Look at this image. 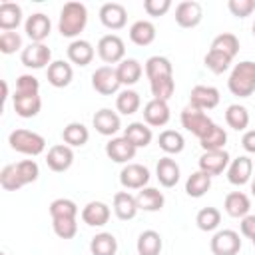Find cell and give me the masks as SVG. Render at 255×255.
<instances>
[{
    "label": "cell",
    "mask_w": 255,
    "mask_h": 255,
    "mask_svg": "<svg viewBox=\"0 0 255 255\" xmlns=\"http://www.w3.org/2000/svg\"><path fill=\"white\" fill-rule=\"evenodd\" d=\"M118 251V239L112 233H98L90 241V253L92 255H116Z\"/></svg>",
    "instance_id": "cell-35"
},
{
    "label": "cell",
    "mask_w": 255,
    "mask_h": 255,
    "mask_svg": "<svg viewBox=\"0 0 255 255\" xmlns=\"http://www.w3.org/2000/svg\"><path fill=\"white\" fill-rule=\"evenodd\" d=\"M40 92V82L32 74H22L16 80V94H38Z\"/></svg>",
    "instance_id": "cell-50"
},
{
    "label": "cell",
    "mask_w": 255,
    "mask_h": 255,
    "mask_svg": "<svg viewBox=\"0 0 255 255\" xmlns=\"http://www.w3.org/2000/svg\"><path fill=\"white\" fill-rule=\"evenodd\" d=\"M50 30H52V22H50V18H48L46 14H42V12H36V14H32V16H28L26 22H24V32H26V36H28L32 42H36V44H44V40L50 36Z\"/></svg>",
    "instance_id": "cell-10"
},
{
    "label": "cell",
    "mask_w": 255,
    "mask_h": 255,
    "mask_svg": "<svg viewBox=\"0 0 255 255\" xmlns=\"http://www.w3.org/2000/svg\"><path fill=\"white\" fill-rule=\"evenodd\" d=\"M203 62H205V68L211 70L213 74H223L231 66V58L225 56V54H221V52H215V50H209L205 54V60Z\"/></svg>",
    "instance_id": "cell-45"
},
{
    "label": "cell",
    "mask_w": 255,
    "mask_h": 255,
    "mask_svg": "<svg viewBox=\"0 0 255 255\" xmlns=\"http://www.w3.org/2000/svg\"><path fill=\"white\" fill-rule=\"evenodd\" d=\"M253 175V161L247 155H239L229 161L227 167V181L231 185H245Z\"/></svg>",
    "instance_id": "cell-15"
},
{
    "label": "cell",
    "mask_w": 255,
    "mask_h": 255,
    "mask_svg": "<svg viewBox=\"0 0 255 255\" xmlns=\"http://www.w3.org/2000/svg\"><path fill=\"white\" fill-rule=\"evenodd\" d=\"M20 60L26 68H32V70H40V68H46L50 66L52 62V50L46 46V44H36L32 42L30 46H26L20 54Z\"/></svg>",
    "instance_id": "cell-9"
},
{
    "label": "cell",
    "mask_w": 255,
    "mask_h": 255,
    "mask_svg": "<svg viewBox=\"0 0 255 255\" xmlns=\"http://www.w3.org/2000/svg\"><path fill=\"white\" fill-rule=\"evenodd\" d=\"M225 122H227L229 128H233L237 131H243L249 126V112H247V108L239 106V104H231L225 110Z\"/></svg>",
    "instance_id": "cell-41"
},
{
    "label": "cell",
    "mask_w": 255,
    "mask_h": 255,
    "mask_svg": "<svg viewBox=\"0 0 255 255\" xmlns=\"http://www.w3.org/2000/svg\"><path fill=\"white\" fill-rule=\"evenodd\" d=\"M100 22L110 30H120L128 22V12L118 2H106L100 8Z\"/></svg>",
    "instance_id": "cell-16"
},
{
    "label": "cell",
    "mask_w": 255,
    "mask_h": 255,
    "mask_svg": "<svg viewBox=\"0 0 255 255\" xmlns=\"http://www.w3.org/2000/svg\"><path fill=\"white\" fill-rule=\"evenodd\" d=\"M0 185L6 191H18L20 187H24V181H22L18 169H16V163H10V165L2 167V171H0Z\"/></svg>",
    "instance_id": "cell-43"
},
{
    "label": "cell",
    "mask_w": 255,
    "mask_h": 255,
    "mask_svg": "<svg viewBox=\"0 0 255 255\" xmlns=\"http://www.w3.org/2000/svg\"><path fill=\"white\" fill-rule=\"evenodd\" d=\"M52 227H54V233L60 239H72L78 233L76 217H58V219H52Z\"/></svg>",
    "instance_id": "cell-47"
},
{
    "label": "cell",
    "mask_w": 255,
    "mask_h": 255,
    "mask_svg": "<svg viewBox=\"0 0 255 255\" xmlns=\"http://www.w3.org/2000/svg\"><path fill=\"white\" fill-rule=\"evenodd\" d=\"M78 215V205L72 199L66 197H58L50 203V217L58 219V217H76Z\"/></svg>",
    "instance_id": "cell-44"
},
{
    "label": "cell",
    "mask_w": 255,
    "mask_h": 255,
    "mask_svg": "<svg viewBox=\"0 0 255 255\" xmlns=\"http://www.w3.org/2000/svg\"><path fill=\"white\" fill-rule=\"evenodd\" d=\"M98 56L106 64H120L126 60V44L118 34H106L98 42Z\"/></svg>",
    "instance_id": "cell-5"
},
{
    "label": "cell",
    "mask_w": 255,
    "mask_h": 255,
    "mask_svg": "<svg viewBox=\"0 0 255 255\" xmlns=\"http://www.w3.org/2000/svg\"><path fill=\"white\" fill-rule=\"evenodd\" d=\"M227 8L235 18H247L255 10V0H229Z\"/></svg>",
    "instance_id": "cell-51"
},
{
    "label": "cell",
    "mask_w": 255,
    "mask_h": 255,
    "mask_svg": "<svg viewBox=\"0 0 255 255\" xmlns=\"http://www.w3.org/2000/svg\"><path fill=\"white\" fill-rule=\"evenodd\" d=\"M241 145L247 153H255V129H247L241 137Z\"/></svg>",
    "instance_id": "cell-54"
},
{
    "label": "cell",
    "mask_w": 255,
    "mask_h": 255,
    "mask_svg": "<svg viewBox=\"0 0 255 255\" xmlns=\"http://www.w3.org/2000/svg\"><path fill=\"white\" fill-rule=\"evenodd\" d=\"M179 165L175 163V159H171L169 155L161 157L155 165V175H157V181L163 185V187H173L177 181H179Z\"/></svg>",
    "instance_id": "cell-26"
},
{
    "label": "cell",
    "mask_w": 255,
    "mask_h": 255,
    "mask_svg": "<svg viewBox=\"0 0 255 255\" xmlns=\"http://www.w3.org/2000/svg\"><path fill=\"white\" fill-rule=\"evenodd\" d=\"M135 201H137V207H139V209L153 213V211H159V209L163 207L165 197H163V193H161L159 189H155V187H143V189L137 191Z\"/></svg>",
    "instance_id": "cell-28"
},
{
    "label": "cell",
    "mask_w": 255,
    "mask_h": 255,
    "mask_svg": "<svg viewBox=\"0 0 255 255\" xmlns=\"http://www.w3.org/2000/svg\"><path fill=\"white\" fill-rule=\"evenodd\" d=\"M209 50L221 52V54H225V56H229V58L233 60V58L237 56V52H239V40H237L235 34H231V32H223V34H219V36L213 38Z\"/></svg>",
    "instance_id": "cell-38"
},
{
    "label": "cell",
    "mask_w": 255,
    "mask_h": 255,
    "mask_svg": "<svg viewBox=\"0 0 255 255\" xmlns=\"http://www.w3.org/2000/svg\"><path fill=\"white\" fill-rule=\"evenodd\" d=\"M211 187V177L203 171H193L185 181V193L189 197H203Z\"/></svg>",
    "instance_id": "cell-36"
},
{
    "label": "cell",
    "mask_w": 255,
    "mask_h": 255,
    "mask_svg": "<svg viewBox=\"0 0 255 255\" xmlns=\"http://www.w3.org/2000/svg\"><path fill=\"white\" fill-rule=\"evenodd\" d=\"M22 48V36L18 32H2L0 34V50L2 54H14Z\"/></svg>",
    "instance_id": "cell-49"
},
{
    "label": "cell",
    "mask_w": 255,
    "mask_h": 255,
    "mask_svg": "<svg viewBox=\"0 0 255 255\" xmlns=\"http://www.w3.org/2000/svg\"><path fill=\"white\" fill-rule=\"evenodd\" d=\"M241 235H245L247 239H255V215H245L241 219Z\"/></svg>",
    "instance_id": "cell-53"
},
{
    "label": "cell",
    "mask_w": 255,
    "mask_h": 255,
    "mask_svg": "<svg viewBox=\"0 0 255 255\" xmlns=\"http://www.w3.org/2000/svg\"><path fill=\"white\" fill-rule=\"evenodd\" d=\"M46 76H48V82L54 86V88H66L70 86L72 78H74V70L68 62L64 60H54L48 70H46Z\"/></svg>",
    "instance_id": "cell-23"
},
{
    "label": "cell",
    "mask_w": 255,
    "mask_h": 255,
    "mask_svg": "<svg viewBox=\"0 0 255 255\" xmlns=\"http://www.w3.org/2000/svg\"><path fill=\"white\" fill-rule=\"evenodd\" d=\"M253 245H255V239H253Z\"/></svg>",
    "instance_id": "cell-57"
},
{
    "label": "cell",
    "mask_w": 255,
    "mask_h": 255,
    "mask_svg": "<svg viewBox=\"0 0 255 255\" xmlns=\"http://www.w3.org/2000/svg\"><path fill=\"white\" fill-rule=\"evenodd\" d=\"M181 126L189 131V133H193V135H197L199 139L213 128V122H211V118L203 112V110H199V108H193L191 104L189 106H185L183 110H181Z\"/></svg>",
    "instance_id": "cell-4"
},
{
    "label": "cell",
    "mask_w": 255,
    "mask_h": 255,
    "mask_svg": "<svg viewBox=\"0 0 255 255\" xmlns=\"http://www.w3.org/2000/svg\"><path fill=\"white\" fill-rule=\"evenodd\" d=\"M92 124H94V128H96V131L102 133V135H114V133H118L120 128H122L120 116H118L114 110H110V108L98 110V112L94 114Z\"/></svg>",
    "instance_id": "cell-19"
},
{
    "label": "cell",
    "mask_w": 255,
    "mask_h": 255,
    "mask_svg": "<svg viewBox=\"0 0 255 255\" xmlns=\"http://www.w3.org/2000/svg\"><path fill=\"white\" fill-rule=\"evenodd\" d=\"M120 183L126 189H143L149 183V169L141 163H126L120 171Z\"/></svg>",
    "instance_id": "cell-8"
},
{
    "label": "cell",
    "mask_w": 255,
    "mask_h": 255,
    "mask_svg": "<svg viewBox=\"0 0 255 255\" xmlns=\"http://www.w3.org/2000/svg\"><path fill=\"white\" fill-rule=\"evenodd\" d=\"M251 193H253V197H255V175H253V181H251Z\"/></svg>",
    "instance_id": "cell-55"
},
{
    "label": "cell",
    "mask_w": 255,
    "mask_h": 255,
    "mask_svg": "<svg viewBox=\"0 0 255 255\" xmlns=\"http://www.w3.org/2000/svg\"><path fill=\"white\" fill-rule=\"evenodd\" d=\"M227 167H229V153L225 149L203 151V155L199 157V171L207 173L209 177L223 173Z\"/></svg>",
    "instance_id": "cell-13"
},
{
    "label": "cell",
    "mask_w": 255,
    "mask_h": 255,
    "mask_svg": "<svg viewBox=\"0 0 255 255\" xmlns=\"http://www.w3.org/2000/svg\"><path fill=\"white\" fill-rule=\"evenodd\" d=\"M253 36H255V22H253Z\"/></svg>",
    "instance_id": "cell-56"
},
{
    "label": "cell",
    "mask_w": 255,
    "mask_h": 255,
    "mask_svg": "<svg viewBox=\"0 0 255 255\" xmlns=\"http://www.w3.org/2000/svg\"><path fill=\"white\" fill-rule=\"evenodd\" d=\"M68 60L76 66H88L92 60H94V46L88 42V40H72L68 50Z\"/></svg>",
    "instance_id": "cell-24"
},
{
    "label": "cell",
    "mask_w": 255,
    "mask_h": 255,
    "mask_svg": "<svg viewBox=\"0 0 255 255\" xmlns=\"http://www.w3.org/2000/svg\"><path fill=\"white\" fill-rule=\"evenodd\" d=\"M62 139H64V143L70 145V147H82V145L88 143L90 131H88V128H86L84 124L72 122V124H68V126L62 129Z\"/></svg>",
    "instance_id": "cell-34"
},
{
    "label": "cell",
    "mask_w": 255,
    "mask_h": 255,
    "mask_svg": "<svg viewBox=\"0 0 255 255\" xmlns=\"http://www.w3.org/2000/svg\"><path fill=\"white\" fill-rule=\"evenodd\" d=\"M135 151H137V147H133L124 135L112 137L106 143V155L116 163H129V159L135 157Z\"/></svg>",
    "instance_id": "cell-17"
},
{
    "label": "cell",
    "mask_w": 255,
    "mask_h": 255,
    "mask_svg": "<svg viewBox=\"0 0 255 255\" xmlns=\"http://www.w3.org/2000/svg\"><path fill=\"white\" fill-rule=\"evenodd\" d=\"M124 137L133 145V147H147L151 143V128L143 122H131L126 129H124Z\"/></svg>",
    "instance_id": "cell-25"
},
{
    "label": "cell",
    "mask_w": 255,
    "mask_h": 255,
    "mask_svg": "<svg viewBox=\"0 0 255 255\" xmlns=\"http://www.w3.org/2000/svg\"><path fill=\"white\" fill-rule=\"evenodd\" d=\"M161 247H163L161 235L157 231H153V229L141 231L139 237H137V243H135L137 255H159Z\"/></svg>",
    "instance_id": "cell-29"
},
{
    "label": "cell",
    "mask_w": 255,
    "mask_h": 255,
    "mask_svg": "<svg viewBox=\"0 0 255 255\" xmlns=\"http://www.w3.org/2000/svg\"><path fill=\"white\" fill-rule=\"evenodd\" d=\"M8 143L14 151L24 153V155H40L46 149V139L30 129H14L8 135Z\"/></svg>",
    "instance_id": "cell-3"
},
{
    "label": "cell",
    "mask_w": 255,
    "mask_h": 255,
    "mask_svg": "<svg viewBox=\"0 0 255 255\" xmlns=\"http://www.w3.org/2000/svg\"><path fill=\"white\" fill-rule=\"evenodd\" d=\"M110 207L104 201H90L86 203V207L82 209V221L90 227H102L110 221Z\"/></svg>",
    "instance_id": "cell-21"
},
{
    "label": "cell",
    "mask_w": 255,
    "mask_h": 255,
    "mask_svg": "<svg viewBox=\"0 0 255 255\" xmlns=\"http://www.w3.org/2000/svg\"><path fill=\"white\" fill-rule=\"evenodd\" d=\"M46 163L56 173H62V171L70 169V165L74 163V151H72V147L66 145V143L52 145L48 149V153H46Z\"/></svg>",
    "instance_id": "cell-12"
},
{
    "label": "cell",
    "mask_w": 255,
    "mask_h": 255,
    "mask_svg": "<svg viewBox=\"0 0 255 255\" xmlns=\"http://www.w3.org/2000/svg\"><path fill=\"white\" fill-rule=\"evenodd\" d=\"M209 247L213 255H237L241 251V237L233 229H221L211 237Z\"/></svg>",
    "instance_id": "cell-6"
},
{
    "label": "cell",
    "mask_w": 255,
    "mask_h": 255,
    "mask_svg": "<svg viewBox=\"0 0 255 255\" xmlns=\"http://www.w3.org/2000/svg\"><path fill=\"white\" fill-rule=\"evenodd\" d=\"M219 90L217 88H213V86H203V84H199V86H193L191 88V94H189V104L193 106V108H199V110H213V108H217V104H219Z\"/></svg>",
    "instance_id": "cell-14"
},
{
    "label": "cell",
    "mask_w": 255,
    "mask_h": 255,
    "mask_svg": "<svg viewBox=\"0 0 255 255\" xmlns=\"http://www.w3.org/2000/svg\"><path fill=\"white\" fill-rule=\"evenodd\" d=\"M12 106H14V112L20 118H34L42 110V100H40L38 94H16L14 92Z\"/></svg>",
    "instance_id": "cell-20"
},
{
    "label": "cell",
    "mask_w": 255,
    "mask_h": 255,
    "mask_svg": "<svg viewBox=\"0 0 255 255\" xmlns=\"http://www.w3.org/2000/svg\"><path fill=\"white\" fill-rule=\"evenodd\" d=\"M145 76L147 80H159V78H173V66L165 56H151L145 62Z\"/></svg>",
    "instance_id": "cell-30"
},
{
    "label": "cell",
    "mask_w": 255,
    "mask_h": 255,
    "mask_svg": "<svg viewBox=\"0 0 255 255\" xmlns=\"http://www.w3.org/2000/svg\"><path fill=\"white\" fill-rule=\"evenodd\" d=\"M149 88H151L153 100H163V102H167V100L173 96L175 82H173V78H159V80H151V82H149Z\"/></svg>",
    "instance_id": "cell-46"
},
{
    "label": "cell",
    "mask_w": 255,
    "mask_h": 255,
    "mask_svg": "<svg viewBox=\"0 0 255 255\" xmlns=\"http://www.w3.org/2000/svg\"><path fill=\"white\" fill-rule=\"evenodd\" d=\"M223 207L227 211L229 217H245L249 215V209H251V199L243 193V191H231L225 195V201H223Z\"/></svg>",
    "instance_id": "cell-27"
},
{
    "label": "cell",
    "mask_w": 255,
    "mask_h": 255,
    "mask_svg": "<svg viewBox=\"0 0 255 255\" xmlns=\"http://www.w3.org/2000/svg\"><path fill=\"white\" fill-rule=\"evenodd\" d=\"M225 143H227V131H225L221 126H217V124H213V128L199 139V145L203 147V151H217V149H223Z\"/></svg>",
    "instance_id": "cell-37"
},
{
    "label": "cell",
    "mask_w": 255,
    "mask_h": 255,
    "mask_svg": "<svg viewBox=\"0 0 255 255\" xmlns=\"http://www.w3.org/2000/svg\"><path fill=\"white\" fill-rule=\"evenodd\" d=\"M22 22V8L16 2H2L0 4V28L4 32H12Z\"/></svg>",
    "instance_id": "cell-33"
},
{
    "label": "cell",
    "mask_w": 255,
    "mask_h": 255,
    "mask_svg": "<svg viewBox=\"0 0 255 255\" xmlns=\"http://www.w3.org/2000/svg\"><path fill=\"white\" fill-rule=\"evenodd\" d=\"M227 88L237 98H249L255 92V62L243 60L235 64L229 74Z\"/></svg>",
    "instance_id": "cell-2"
},
{
    "label": "cell",
    "mask_w": 255,
    "mask_h": 255,
    "mask_svg": "<svg viewBox=\"0 0 255 255\" xmlns=\"http://www.w3.org/2000/svg\"><path fill=\"white\" fill-rule=\"evenodd\" d=\"M169 106H167V102H163V100H149L145 106H143V120H145V124L147 126H151V128H161V126H165L167 122H169Z\"/></svg>",
    "instance_id": "cell-18"
},
{
    "label": "cell",
    "mask_w": 255,
    "mask_h": 255,
    "mask_svg": "<svg viewBox=\"0 0 255 255\" xmlns=\"http://www.w3.org/2000/svg\"><path fill=\"white\" fill-rule=\"evenodd\" d=\"M139 106H141V98H139V94L135 90H122L118 94V98H116V108L124 116L135 114L139 110Z\"/></svg>",
    "instance_id": "cell-39"
},
{
    "label": "cell",
    "mask_w": 255,
    "mask_h": 255,
    "mask_svg": "<svg viewBox=\"0 0 255 255\" xmlns=\"http://www.w3.org/2000/svg\"><path fill=\"white\" fill-rule=\"evenodd\" d=\"M203 18V8L195 0L179 2L175 8V22L181 28H195Z\"/></svg>",
    "instance_id": "cell-11"
},
{
    "label": "cell",
    "mask_w": 255,
    "mask_h": 255,
    "mask_svg": "<svg viewBox=\"0 0 255 255\" xmlns=\"http://www.w3.org/2000/svg\"><path fill=\"white\" fill-rule=\"evenodd\" d=\"M2 255H4V253H2Z\"/></svg>",
    "instance_id": "cell-58"
},
{
    "label": "cell",
    "mask_w": 255,
    "mask_h": 255,
    "mask_svg": "<svg viewBox=\"0 0 255 255\" xmlns=\"http://www.w3.org/2000/svg\"><path fill=\"white\" fill-rule=\"evenodd\" d=\"M137 211H139L137 201L129 191H118L114 195V213H116L118 219L129 221L137 215Z\"/></svg>",
    "instance_id": "cell-22"
},
{
    "label": "cell",
    "mask_w": 255,
    "mask_h": 255,
    "mask_svg": "<svg viewBox=\"0 0 255 255\" xmlns=\"http://www.w3.org/2000/svg\"><path fill=\"white\" fill-rule=\"evenodd\" d=\"M120 78H118V72L116 68L112 66H100L96 68V72L92 74V88L102 94V96H112L120 90Z\"/></svg>",
    "instance_id": "cell-7"
},
{
    "label": "cell",
    "mask_w": 255,
    "mask_h": 255,
    "mask_svg": "<svg viewBox=\"0 0 255 255\" xmlns=\"http://www.w3.org/2000/svg\"><path fill=\"white\" fill-rule=\"evenodd\" d=\"M195 223L201 231H215L221 223V213L217 207H203L195 215Z\"/></svg>",
    "instance_id": "cell-42"
},
{
    "label": "cell",
    "mask_w": 255,
    "mask_h": 255,
    "mask_svg": "<svg viewBox=\"0 0 255 255\" xmlns=\"http://www.w3.org/2000/svg\"><path fill=\"white\" fill-rule=\"evenodd\" d=\"M16 169H18L24 185L34 183L38 179V175H40V167H38V163L34 159H22V161H18L16 163Z\"/></svg>",
    "instance_id": "cell-48"
},
{
    "label": "cell",
    "mask_w": 255,
    "mask_h": 255,
    "mask_svg": "<svg viewBox=\"0 0 255 255\" xmlns=\"http://www.w3.org/2000/svg\"><path fill=\"white\" fill-rule=\"evenodd\" d=\"M116 72H118V78H120V84H122V86H133V84L139 82L143 68H141V64H139L137 60L126 58V60H122V62L118 64Z\"/></svg>",
    "instance_id": "cell-31"
},
{
    "label": "cell",
    "mask_w": 255,
    "mask_h": 255,
    "mask_svg": "<svg viewBox=\"0 0 255 255\" xmlns=\"http://www.w3.org/2000/svg\"><path fill=\"white\" fill-rule=\"evenodd\" d=\"M129 40L135 46H149L155 40V26L149 20H137L129 26Z\"/></svg>",
    "instance_id": "cell-32"
},
{
    "label": "cell",
    "mask_w": 255,
    "mask_h": 255,
    "mask_svg": "<svg viewBox=\"0 0 255 255\" xmlns=\"http://www.w3.org/2000/svg\"><path fill=\"white\" fill-rule=\"evenodd\" d=\"M157 143H159V147L165 151V153H181L183 151V147H185V139H183V135L179 133V131H175V129H163L161 133H159V137H157Z\"/></svg>",
    "instance_id": "cell-40"
},
{
    "label": "cell",
    "mask_w": 255,
    "mask_h": 255,
    "mask_svg": "<svg viewBox=\"0 0 255 255\" xmlns=\"http://www.w3.org/2000/svg\"><path fill=\"white\" fill-rule=\"evenodd\" d=\"M88 24V8L82 2H66L60 10L58 30L64 38H76Z\"/></svg>",
    "instance_id": "cell-1"
},
{
    "label": "cell",
    "mask_w": 255,
    "mask_h": 255,
    "mask_svg": "<svg viewBox=\"0 0 255 255\" xmlns=\"http://www.w3.org/2000/svg\"><path fill=\"white\" fill-rule=\"evenodd\" d=\"M171 8V2L169 0H145L143 2V10L147 12V16H163L167 10Z\"/></svg>",
    "instance_id": "cell-52"
}]
</instances>
